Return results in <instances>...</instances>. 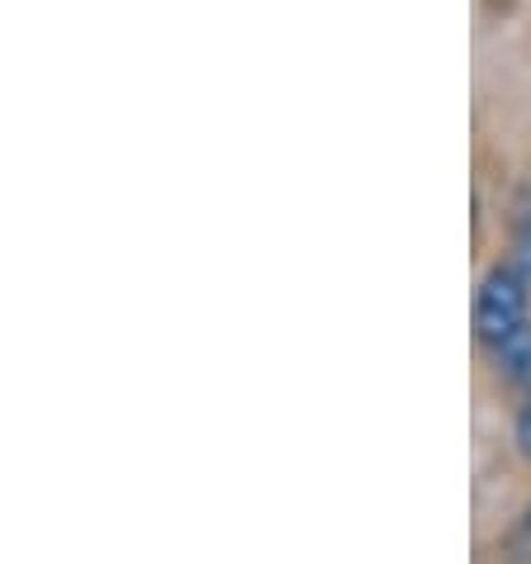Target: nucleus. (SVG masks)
<instances>
[{
	"label": "nucleus",
	"instance_id": "obj_3",
	"mask_svg": "<svg viewBox=\"0 0 531 564\" xmlns=\"http://www.w3.org/2000/svg\"><path fill=\"white\" fill-rule=\"evenodd\" d=\"M518 271H522V280H531V218L518 232Z\"/></svg>",
	"mask_w": 531,
	"mask_h": 564
},
{
	"label": "nucleus",
	"instance_id": "obj_5",
	"mask_svg": "<svg viewBox=\"0 0 531 564\" xmlns=\"http://www.w3.org/2000/svg\"><path fill=\"white\" fill-rule=\"evenodd\" d=\"M527 541H531V508H527Z\"/></svg>",
	"mask_w": 531,
	"mask_h": 564
},
{
	"label": "nucleus",
	"instance_id": "obj_1",
	"mask_svg": "<svg viewBox=\"0 0 531 564\" xmlns=\"http://www.w3.org/2000/svg\"><path fill=\"white\" fill-rule=\"evenodd\" d=\"M527 323V290H522V275L518 271H494L479 290V304H475V333L484 341H503L508 333H518Z\"/></svg>",
	"mask_w": 531,
	"mask_h": 564
},
{
	"label": "nucleus",
	"instance_id": "obj_4",
	"mask_svg": "<svg viewBox=\"0 0 531 564\" xmlns=\"http://www.w3.org/2000/svg\"><path fill=\"white\" fill-rule=\"evenodd\" d=\"M518 446H522V456H531V399L522 403V413H518Z\"/></svg>",
	"mask_w": 531,
	"mask_h": 564
},
{
	"label": "nucleus",
	"instance_id": "obj_2",
	"mask_svg": "<svg viewBox=\"0 0 531 564\" xmlns=\"http://www.w3.org/2000/svg\"><path fill=\"white\" fill-rule=\"evenodd\" d=\"M498 366H503L508 380L531 384V323H522L518 333H508L498 341Z\"/></svg>",
	"mask_w": 531,
	"mask_h": 564
}]
</instances>
